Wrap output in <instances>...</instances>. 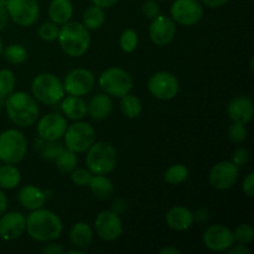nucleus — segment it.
I'll return each mask as SVG.
<instances>
[{"label":"nucleus","mask_w":254,"mask_h":254,"mask_svg":"<svg viewBox=\"0 0 254 254\" xmlns=\"http://www.w3.org/2000/svg\"><path fill=\"white\" fill-rule=\"evenodd\" d=\"M64 225L59 216L50 210L37 208L26 217V232L37 242H51L61 236Z\"/></svg>","instance_id":"f257e3e1"},{"label":"nucleus","mask_w":254,"mask_h":254,"mask_svg":"<svg viewBox=\"0 0 254 254\" xmlns=\"http://www.w3.org/2000/svg\"><path fill=\"white\" fill-rule=\"evenodd\" d=\"M5 101L7 117L21 128L31 127L39 119L40 109L36 99L25 92H12Z\"/></svg>","instance_id":"f03ea898"},{"label":"nucleus","mask_w":254,"mask_h":254,"mask_svg":"<svg viewBox=\"0 0 254 254\" xmlns=\"http://www.w3.org/2000/svg\"><path fill=\"white\" fill-rule=\"evenodd\" d=\"M59 44L62 51L69 57H81L91 46L89 30L81 22L68 21L59 31Z\"/></svg>","instance_id":"7ed1b4c3"},{"label":"nucleus","mask_w":254,"mask_h":254,"mask_svg":"<svg viewBox=\"0 0 254 254\" xmlns=\"http://www.w3.org/2000/svg\"><path fill=\"white\" fill-rule=\"evenodd\" d=\"M117 150L104 141H94L87 150L86 165L93 175H107L116 169Z\"/></svg>","instance_id":"20e7f679"},{"label":"nucleus","mask_w":254,"mask_h":254,"mask_svg":"<svg viewBox=\"0 0 254 254\" xmlns=\"http://www.w3.org/2000/svg\"><path fill=\"white\" fill-rule=\"evenodd\" d=\"M32 97L42 104L59 103L64 97V83L59 77L52 73H40L32 79L31 83Z\"/></svg>","instance_id":"39448f33"},{"label":"nucleus","mask_w":254,"mask_h":254,"mask_svg":"<svg viewBox=\"0 0 254 254\" xmlns=\"http://www.w3.org/2000/svg\"><path fill=\"white\" fill-rule=\"evenodd\" d=\"M27 140L21 131L6 129L0 133V161L17 164L26 156Z\"/></svg>","instance_id":"423d86ee"},{"label":"nucleus","mask_w":254,"mask_h":254,"mask_svg":"<svg viewBox=\"0 0 254 254\" xmlns=\"http://www.w3.org/2000/svg\"><path fill=\"white\" fill-rule=\"evenodd\" d=\"M98 83L104 93L112 97H123L130 93L133 88V78L126 69L121 67H109L101 73Z\"/></svg>","instance_id":"0eeeda50"},{"label":"nucleus","mask_w":254,"mask_h":254,"mask_svg":"<svg viewBox=\"0 0 254 254\" xmlns=\"http://www.w3.org/2000/svg\"><path fill=\"white\" fill-rule=\"evenodd\" d=\"M64 138L66 149L76 154L84 153L96 141V130L87 122L76 121L67 127Z\"/></svg>","instance_id":"6e6552de"},{"label":"nucleus","mask_w":254,"mask_h":254,"mask_svg":"<svg viewBox=\"0 0 254 254\" xmlns=\"http://www.w3.org/2000/svg\"><path fill=\"white\" fill-rule=\"evenodd\" d=\"M5 9L10 19L22 27L32 26L40 15L37 0H7Z\"/></svg>","instance_id":"1a4fd4ad"},{"label":"nucleus","mask_w":254,"mask_h":254,"mask_svg":"<svg viewBox=\"0 0 254 254\" xmlns=\"http://www.w3.org/2000/svg\"><path fill=\"white\" fill-rule=\"evenodd\" d=\"M148 89L150 94L160 101H170L175 98L180 89L179 79L170 72H156L149 78Z\"/></svg>","instance_id":"9d476101"},{"label":"nucleus","mask_w":254,"mask_h":254,"mask_svg":"<svg viewBox=\"0 0 254 254\" xmlns=\"http://www.w3.org/2000/svg\"><path fill=\"white\" fill-rule=\"evenodd\" d=\"M170 15L175 24L192 26L202 19L203 7L197 0H175L170 7Z\"/></svg>","instance_id":"9b49d317"},{"label":"nucleus","mask_w":254,"mask_h":254,"mask_svg":"<svg viewBox=\"0 0 254 254\" xmlns=\"http://www.w3.org/2000/svg\"><path fill=\"white\" fill-rule=\"evenodd\" d=\"M94 230L99 238L112 242L118 240L123 233V222L119 213L114 211H102L94 220Z\"/></svg>","instance_id":"f8f14e48"},{"label":"nucleus","mask_w":254,"mask_h":254,"mask_svg":"<svg viewBox=\"0 0 254 254\" xmlns=\"http://www.w3.org/2000/svg\"><path fill=\"white\" fill-rule=\"evenodd\" d=\"M238 175H240V168L232 161H220L210 170L208 183L216 190L225 191L237 183Z\"/></svg>","instance_id":"ddd939ff"},{"label":"nucleus","mask_w":254,"mask_h":254,"mask_svg":"<svg viewBox=\"0 0 254 254\" xmlns=\"http://www.w3.org/2000/svg\"><path fill=\"white\" fill-rule=\"evenodd\" d=\"M96 78L87 68H76L69 72L64 81V88L69 96H86L93 89Z\"/></svg>","instance_id":"4468645a"},{"label":"nucleus","mask_w":254,"mask_h":254,"mask_svg":"<svg viewBox=\"0 0 254 254\" xmlns=\"http://www.w3.org/2000/svg\"><path fill=\"white\" fill-rule=\"evenodd\" d=\"M68 127L66 118L59 113H49L37 122L36 130L39 138L46 141H59L64 138Z\"/></svg>","instance_id":"2eb2a0df"},{"label":"nucleus","mask_w":254,"mask_h":254,"mask_svg":"<svg viewBox=\"0 0 254 254\" xmlns=\"http://www.w3.org/2000/svg\"><path fill=\"white\" fill-rule=\"evenodd\" d=\"M203 243L212 252H225L235 243L233 231L223 225L210 226L203 233Z\"/></svg>","instance_id":"dca6fc26"},{"label":"nucleus","mask_w":254,"mask_h":254,"mask_svg":"<svg viewBox=\"0 0 254 254\" xmlns=\"http://www.w3.org/2000/svg\"><path fill=\"white\" fill-rule=\"evenodd\" d=\"M149 35L156 46H166L175 39V21L165 15H158L155 19L151 20Z\"/></svg>","instance_id":"f3484780"},{"label":"nucleus","mask_w":254,"mask_h":254,"mask_svg":"<svg viewBox=\"0 0 254 254\" xmlns=\"http://www.w3.org/2000/svg\"><path fill=\"white\" fill-rule=\"evenodd\" d=\"M26 230V217L21 212L11 211L0 216V237L5 241H14L21 237Z\"/></svg>","instance_id":"a211bd4d"},{"label":"nucleus","mask_w":254,"mask_h":254,"mask_svg":"<svg viewBox=\"0 0 254 254\" xmlns=\"http://www.w3.org/2000/svg\"><path fill=\"white\" fill-rule=\"evenodd\" d=\"M227 113L231 121L247 124L252 121L254 113L253 101L250 97L238 96L230 102L227 107Z\"/></svg>","instance_id":"6ab92c4d"},{"label":"nucleus","mask_w":254,"mask_h":254,"mask_svg":"<svg viewBox=\"0 0 254 254\" xmlns=\"http://www.w3.org/2000/svg\"><path fill=\"white\" fill-rule=\"evenodd\" d=\"M166 223L169 227L174 231H183L189 230L193 225V212H191L188 207L184 206H174L166 213Z\"/></svg>","instance_id":"aec40b11"},{"label":"nucleus","mask_w":254,"mask_h":254,"mask_svg":"<svg viewBox=\"0 0 254 254\" xmlns=\"http://www.w3.org/2000/svg\"><path fill=\"white\" fill-rule=\"evenodd\" d=\"M17 198H19V202L22 207L26 208V210L34 211L37 210V208H41L45 205L46 193L41 189L36 188V186L26 185L20 189Z\"/></svg>","instance_id":"412c9836"},{"label":"nucleus","mask_w":254,"mask_h":254,"mask_svg":"<svg viewBox=\"0 0 254 254\" xmlns=\"http://www.w3.org/2000/svg\"><path fill=\"white\" fill-rule=\"evenodd\" d=\"M112 109H113V101L107 93L97 94L87 104V114H89V117L94 121L106 119L112 113Z\"/></svg>","instance_id":"4be33fe9"},{"label":"nucleus","mask_w":254,"mask_h":254,"mask_svg":"<svg viewBox=\"0 0 254 254\" xmlns=\"http://www.w3.org/2000/svg\"><path fill=\"white\" fill-rule=\"evenodd\" d=\"M61 109L67 118L82 121L87 116V103L78 96H67L61 99Z\"/></svg>","instance_id":"5701e85b"},{"label":"nucleus","mask_w":254,"mask_h":254,"mask_svg":"<svg viewBox=\"0 0 254 254\" xmlns=\"http://www.w3.org/2000/svg\"><path fill=\"white\" fill-rule=\"evenodd\" d=\"M73 5L71 0H52L49 6V16L56 25H64L71 21Z\"/></svg>","instance_id":"b1692460"},{"label":"nucleus","mask_w":254,"mask_h":254,"mask_svg":"<svg viewBox=\"0 0 254 254\" xmlns=\"http://www.w3.org/2000/svg\"><path fill=\"white\" fill-rule=\"evenodd\" d=\"M69 241L76 248L86 250L93 241V230L87 222H77L69 231Z\"/></svg>","instance_id":"393cba45"},{"label":"nucleus","mask_w":254,"mask_h":254,"mask_svg":"<svg viewBox=\"0 0 254 254\" xmlns=\"http://www.w3.org/2000/svg\"><path fill=\"white\" fill-rule=\"evenodd\" d=\"M21 181V174L15 164L0 165V188L4 190H12L17 188Z\"/></svg>","instance_id":"a878e982"},{"label":"nucleus","mask_w":254,"mask_h":254,"mask_svg":"<svg viewBox=\"0 0 254 254\" xmlns=\"http://www.w3.org/2000/svg\"><path fill=\"white\" fill-rule=\"evenodd\" d=\"M88 186L89 189H91L92 193H93L97 198H101V200L109 198L114 192L113 184H112V181L104 175L92 176V180Z\"/></svg>","instance_id":"bb28decb"},{"label":"nucleus","mask_w":254,"mask_h":254,"mask_svg":"<svg viewBox=\"0 0 254 254\" xmlns=\"http://www.w3.org/2000/svg\"><path fill=\"white\" fill-rule=\"evenodd\" d=\"M121 111L127 118H138L143 111L141 101L135 94H124L123 97H121Z\"/></svg>","instance_id":"cd10ccee"},{"label":"nucleus","mask_w":254,"mask_h":254,"mask_svg":"<svg viewBox=\"0 0 254 254\" xmlns=\"http://www.w3.org/2000/svg\"><path fill=\"white\" fill-rule=\"evenodd\" d=\"M106 21V12L102 7L92 5L84 11L83 14V25L88 30L101 29Z\"/></svg>","instance_id":"c85d7f7f"},{"label":"nucleus","mask_w":254,"mask_h":254,"mask_svg":"<svg viewBox=\"0 0 254 254\" xmlns=\"http://www.w3.org/2000/svg\"><path fill=\"white\" fill-rule=\"evenodd\" d=\"M34 148L40 151V154H41L44 159L55 160L57 155L64 150V146L61 143H59V141H46L40 138L34 141Z\"/></svg>","instance_id":"c756f323"},{"label":"nucleus","mask_w":254,"mask_h":254,"mask_svg":"<svg viewBox=\"0 0 254 254\" xmlns=\"http://www.w3.org/2000/svg\"><path fill=\"white\" fill-rule=\"evenodd\" d=\"M55 161H56V168L59 169V171H61L62 174H71L76 169L78 159H77L76 153L68 149H64L57 155Z\"/></svg>","instance_id":"7c9ffc66"},{"label":"nucleus","mask_w":254,"mask_h":254,"mask_svg":"<svg viewBox=\"0 0 254 254\" xmlns=\"http://www.w3.org/2000/svg\"><path fill=\"white\" fill-rule=\"evenodd\" d=\"M189 178V169L181 164H175L171 165L164 174V180L171 185H178V184L184 183Z\"/></svg>","instance_id":"2f4dec72"},{"label":"nucleus","mask_w":254,"mask_h":254,"mask_svg":"<svg viewBox=\"0 0 254 254\" xmlns=\"http://www.w3.org/2000/svg\"><path fill=\"white\" fill-rule=\"evenodd\" d=\"M5 60L12 64H21L27 60V51L22 45L12 44L2 50Z\"/></svg>","instance_id":"473e14b6"},{"label":"nucleus","mask_w":254,"mask_h":254,"mask_svg":"<svg viewBox=\"0 0 254 254\" xmlns=\"http://www.w3.org/2000/svg\"><path fill=\"white\" fill-rule=\"evenodd\" d=\"M16 78L10 69H0V98L5 99L14 92Z\"/></svg>","instance_id":"72a5a7b5"},{"label":"nucleus","mask_w":254,"mask_h":254,"mask_svg":"<svg viewBox=\"0 0 254 254\" xmlns=\"http://www.w3.org/2000/svg\"><path fill=\"white\" fill-rule=\"evenodd\" d=\"M138 34H136L135 30L127 29L122 34L119 45H121L122 51L126 52V54H131V52L135 51L136 46H138Z\"/></svg>","instance_id":"f704fd0d"},{"label":"nucleus","mask_w":254,"mask_h":254,"mask_svg":"<svg viewBox=\"0 0 254 254\" xmlns=\"http://www.w3.org/2000/svg\"><path fill=\"white\" fill-rule=\"evenodd\" d=\"M227 138L231 143L240 144L246 140L247 138V129H246V124L238 123V122H233L232 126L228 128L227 130Z\"/></svg>","instance_id":"c9c22d12"},{"label":"nucleus","mask_w":254,"mask_h":254,"mask_svg":"<svg viewBox=\"0 0 254 254\" xmlns=\"http://www.w3.org/2000/svg\"><path fill=\"white\" fill-rule=\"evenodd\" d=\"M233 237L235 241L238 243H243V245H250L254 240V230L252 226L243 223L240 225L235 231H233Z\"/></svg>","instance_id":"e433bc0d"},{"label":"nucleus","mask_w":254,"mask_h":254,"mask_svg":"<svg viewBox=\"0 0 254 254\" xmlns=\"http://www.w3.org/2000/svg\"><path fill=\"white\" fill-rule=\"evenodd\" d=\"M59 25H56L55 22H44L39 27V36L44 41L52 42L55 40H57V37H59Z\"/></svg>","instance_id":"4c0bfd02"},{"label":"nucleus","mask_w":254,"mask_h":254,"mask_svg":"<svg viewBox=\"0 0 254 254\" xmlns=\"http://www.w3.org/2000/svg\"><path fill=\"white\" fill-rule=\"evenodd\" d=\"M92 176H93V174L88 169H74L71 173V180L74 185L84 188V186L89 185Z\"/></svg>","instance_id":"58836bf2"},{"label":"nucleus","mask_w":254,"mask_h":254,"mask_svg":"<svg viewBox=\"0 0 254 254\" xmlns=\"http://www.w3.org/2000/svg\"><path fill=\"white\" fill-rule=\"evenodd\" d=\"M143 14L145 15L148 19L153 20L155 19L158 15H160V7H159V4L155 1V0H148L143 4V9H141Z\"/></svg>","instance_id":"ea45409f"},{"label":"nucleus","mask_w":254,"mask_h":254,"mask_svg":"<svg viewBox=\"0 0 254 254\" xmlns=\"http://www.w3.org/2000/svg\"><path fill=\"white\" fill-rule=\"evenodd\" d=\"M250 160V153H248L247 149L240 148L232 154V158H231V161H232L235 165H237L238 168L246 165Z\"/></svg>","instance_id":"a19ab883"},{"label":"nucleus","mask_w":254,"mask_h":254,"mask_svg":"<svg viewBox=\"0 0 254 254\" xmlns=\"http://www.w3.org/2000/svg\"><path fill=\"white\" fill-rule=\"evenodd\" d=\"M242 190L248 197L254 196V174L250 173L242 183Z\"/></svg>","instance_id":"79ce46f5"},{"label":"nucleus","mask_w":254,"mask_h":254,"mask_svg":"<svg viewBox=\"0 0 254 254\" xmlns=\"http://www.w3.org/2000/svg\"><path fill=\"white\" fill-rule=\"evenodd\" d=\"M42 253H45V254H62V253H64V247H62L61 245H59V243H55L54 241H51V242H49L46 246H45L44 248H42Z\"/></svg>","instance_id":"37998d69"},{"label":"nucleus","mask_w":254,"mask_h":254,"mask_svg":"<svg viewBox=\"0 0 254 254\" xmlns=\"http://www.w3.org/2000/svg\"><path fill=\"white\" fill-rule=\"evenodd\" d=\"M228 253L230 254H250L251 250L247 247V245H243V243H240V245L231 246L228 248Z\"/></svg>","instance_id":"c03bdc74"},{"label":"nucleus","mask_w":254,"mask_h":254,"mask_svg":"<svg viewBox=\"0 0 254 254\" xmlns=\"http://www.w3.org/2000/svg\"><path fill=\"white\" fill-rule=\"evenodd\" d=\"M9 14H7L6 9L5 7H0V31L4 30L5 27L9 24Z\"/></svg>","instance_id":"a18cd8bd"},{"label":"nucleus","mask_w":254,"mask_h":254,"mask_svg":"<svg viewBox=\"0 0 254 254\" xmlns=\"http://www.w3.org/2000/svg\"><path fill=\"white\" fill-rule=\"evenodd\" d=\"M91 1L93 2V5H96V6L102 7V9H108V7L116 5L117 2H118V0H91Z\"/></svg>","instance_id":"49530a36"},{"label":"nucleus","mask_w":254,"mask_h":254,"mask_svg":"<svg viewBox=\"0 0 254 254\" xmlns=\"http://www.w3.org/2000/svg\"><path fill=\"white\" fill-rule=\"evenodd\" d=\"M228 1H230V0H201V2H202L203 5H206V6H208V7L223 6V5L227 4Z\"/></svg>","instance_id":"de8ad7c7"},{"label":"nucleus","mask_w":254,"mask_h":254,"mask_svg":"<svg viewBox=\"0 0 254 254\" xmlns=\"http://www.w3.org/2000/svg\"><path fill=\"white\" fill-rule=\"evenodd\" d=\"M6 208H7V197L4 193V191L1 190V188H0V216H1L4 212H6Z\"/></svg>","instance_id":"09e8293b"},{"label":"nucleus","mask_w":254,"mask_h":254,"mask_svg":"<svg viewBox=\"0 0 254 254\" xmlns=\"http://www.w3.org/2000/svg\"><path fill=\"white\" fill-rule=\"evenodd\" d=\"M193 218L197 221H200V222H205V221H207V218H208L207 210H198L197 212L193 213Z\"/></svg>","instance_id":"8fccbe9b"},{"label":"nucleus","mask_w":254,"mask_h":254,"mask_svg":"<svg viewBox=\"0 0 254 254\" xmlns=\"http://www.w3.org/2000/svg\"><path fill=\"white\" fill-rule=\"evenodd\" d=\"M181 251L175 247H165L160 251V254H180Z\"/></svg>","instance_id":"3c124183"},{"label":"nucleus","mask_w":254,"mask_h":254,"mask_svg":"<svg viewBox=\"0 0 254 254\" xmlns=\"http://www.w3.org/2000/svg\"><path fill=\"white\" fill-rule=\"evenodd\" d=\"M69 254H82L83 253V250H81V248H78V250H71L68 251Z\"/></svg>","instance_id":"603ef678"},{"label":"nucleus","mask_w":254,"mask_h":254,"mask_svg":"<svg viewBox=\"0 0 254 254\" xmlns=\"http://www.w3.org/2000/svg\"><path fill=\"white\" fill-rule=\"evenodd\" d=\"M7 0H0V7H5L6 6Z\"/></svg>","instance_id":"864d4df0"},{"label":"nucleus","mask_w":254,"mask_h":254,"mask_svg":"<svg viewBox=\"0 0 254 254\" xmlns=\"http://www.w3.org/2000/svg\"><path fill=\"white\" fill-rule=\"evenodd\" d=\"M2 50H4L2 49V41H1V39H0V55L2 54Z\"/></svg>","instance_id":"5fc2aeb1"},{"label":"nucleus","mask_w":254,"mask_h":254,"mask_svg":"<svg viewBox=\"0 0 254 254\" xmlns=\"http://www.w3.org/2000/svg\"><path fill=\"white\" fill-rule=\"evenodd\" d=\"M1 108H2V101L1 98H0V111H1Z\"/></svg>","instance_id":"6e6d98bb"},{"label":"nucleus","mask_w":254,"mask_h":254,"mask_svg":"<svg viewBox=\"0 0 254 254\" xmlns=\"http://www.w3.org/2000/svg\"><path fill=\"white\" fill-rule=\"evenodd\" d=\"M0 163H1V161H0Z\"/></svg>","instance_id":"4d7b16f0"}]
</instances>
